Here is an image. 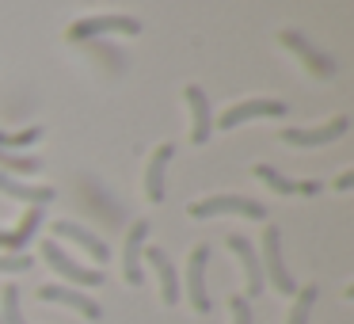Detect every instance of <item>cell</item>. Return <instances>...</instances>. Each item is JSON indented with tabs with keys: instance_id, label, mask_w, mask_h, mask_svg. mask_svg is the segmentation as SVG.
<instances>
[{
	"instance_id": "cell-2",
	"label": "cell",
	"mask_w": 354,
	"mask_h": 324,
	"mask_svg": "<svg viewBox=\"0 0 354 324\" xmlns=\"http://www.w3.org/2000/svg\"><path fill=\"white\" fill-rule=\"evenodd\" d=\"M263 278H270V286H274L278 294H297V286H293V275L286 271V260H282V233L274 229V225H267L263 229Z\"/></svg>"
},
{
	"instance_id": "cell-3",
	"label": "cell",
	"mask_w": 354,
	"mask_h": 324,
	"mask_svg": "<svg viewBox=\"0 0 354 324\" xmlns=\"http://www.w3.org/2000/svg\"><path fill=\"white\" fill-rule=\"evenodd\" d=\"M65 35L73 42L95 39V35H141V19H133V16H88V19H73Z\"/></svg>"
},
{
	"instance_id": "cell-6",
	"label": "cell",
	"mask_w": 354,
	"mask_h": 324,
	"mask_svg": "<svg viewBox=\"0 0 354 324\" xmlns=\"http://www.w3.org/2000/svg\"><path fill=\"white\" fill-rule=\"evenodd\" d=\"M346 126H351V118H346V115L331 118V123H324V126H313V130H301V126H286V130H282V141H286V145H297V149L331 145V141H339V138L346 134Z\"/></svg>"
},
{
	"instance_id": "cell-1",
	"label": "cell",
	"mask_w": 354,
	"mask_h": 324,
	"mask_svg": "<svg viewBox=\"0 0 354 324\" xmlns=\"http://www.w3.org/2000/svg\"><path fill=\"white\" fill-rule=\"evenodd\" d=\"M187 214L198 217V222L202 217H217V214H240V217H252V222H263L267 206L248 199V195H209V199H194L187 206Z\"/></svg>"
},
{
	"instance_id": "cell-22",
	"label": "cell",
	"mask_w": 354,
	"mask_h": 324,
	"mask_svg": "<svg viewBox=\"0 0 354 324\" xmlns=\"http://www.w3.org/2000/svg\"><path fill=\"white\" fill-rule=\"evenodd\" d=\"M42 138V126H31V130H19V134H0V153L4 149H27Z\"/></svg>"
},
{
	"instance_id": "cell-20",
	"label": "cell",
	"mask_w": 354,
	"mask_h": 324,
	"mask_svg": "<svg viewBox=\"0 0 354 324\" xmlns=\"http://www.w3.org/2000/svg\"><path fill=\"white\" fill-rule=\"evenodd\" d=\"M0 313H4V324H27L24 309H19V286H4V294H0Z\"/></svg>"
},
{
	"instance_id": "cell-4",
	"label": "cell",
	"mask_w": 354,
	"mask_h": 324,
	"mask_svg": "<svg viewBox=\"0 0 354 324\" xmlns=\"http://www.w3.org/2000/svg\"><path fill=\"white\" fill-rule=\"evenodd\" d=\"M278 42H282L286 50H293V54L305 62V69L313 73V77H335V57L331 54H324L320 46H313V42L305 39V31H282L278 35Z\"/></svg>"
},
{
	"instance_id": "cell-21",
	"label": "cell",
	"mask_w": 354,
	"mask_h": 324,
	"mask_svg": "<svg viewBox=\"0 0 354 324\" xmlns=\"http://www.w3.org/2000/svg\"><path fill=\"white\" fill-rule=\"evenodd\" d=\"M0 168L19 172V176H35V172H42V161H39V156H16V153H0Z\"/></svg>"
},
{
	"instance_id": "cell-9",
	"label": "cell",
	"mask_w": 354,
	"mask_h": 324,
	"mask_svg": "<svg viewBox=\"0 0 354 324\" xmlns=\"http://www.w3.org/2000/svg\"><path fill=\"white\" fill-rule=\"evenodd\" d=\"M229 252L236 255L240 263H244V275H248V294L244 298H259L263 294V263H259V252H255V244L248 237H240V233H232L229 237Z\"/></svg>"
},
{
	"instance_id": "cell-18",
	"label": "cell",
	"mask_w": 354,
	"mask_h": 324,
	"mask_svg": "<svg viewBox=\"0 0 354 324\" xmlns=\"http://www.w3.org/2000/svg\"><path fill=\"white\" fill-rule=\"evenodd\" d=\"M252 172H255V176H259V179H263V183H267L274 195H297V191H301V183H293V179L278 176V172L270 168V164H255Z\"/></svg>"
},
{
	"instance_id": "cell-11",
	"label": "cell",
	"mask_w": 354,
	"mask_h": 324,
	"mask_svg": "<svg viewBox=\"0 0 354 324\" xmlns=\"http://www.w3.org/2000/svg\"><path fill=\"white\" fill-rule=\"evenodd\" d=\"M39 298H42V301H57V305H69V309H77L80 316H88V321H100V316H103L100 301H92L88 294L73 290V286H57V282H50V286H39Z\"/></svg>"
},
{
	"instance_id": "cell-13",
	"label": "cell",
	"mask_w": 354,
	"mask_h": 324,
	"mask_svg": "<svg viewBox=\"0 0 354 324\" xmlns=\"http://www.w3.org/2000/svg\"><path fill=\"white\" fill-rule=\"evenodd\" d=\"M145 237H149V222L141 217V222L130 225L126 252H122V271H126V282H130V286H141V282H145V275H141V244H145Z\"/></svg>"
},
{
	"instance_id": "cell-8",
	"label": "cell",
	"mask_w": 354,
	"mask_h": 324,
	"mask_svg": "<svg viewBox=\"0 0 354 324\" xmlns=\"http://www.w3.org/2000/svg\"><path fill=\"white\" fill-rule=\"evenodd\" d=\"M171 153H176V145L164 141V145H156L153 156H149V164H145V195H149V202H164V199H168V164H171Z\"/></svg>"
},
{
	"instance_id": "cell-25",
	"label": "cell",
	"mask_w": 354,
	"mask_h": 324,
	"mask_svg": "<svg viewBox=\"0 0 354 324\" xmlns=\"http://www.w3.org/2000/svg\"><path fill=\"white\" fill-rule=\"evenodd\" d=\"M351 183H354V176H351V172H343V176H339V183H335V187H339V191H346V187H351Z\"/></svg>"
},
{
	"instance_id": "cell-23",
	"label": "cell",
	"mask_w": 354,
	"mask_h": 324,
	"mask_svg": "<svg viewBox=\"0 0 354 324\" xmlns=\"http://www.w3.org/2000/svg\"><path fill=\"white\" fill-rule=\"evenodd\" d=\"M229 313H232V324H255L252 321V301L244 294H232L229 298Z\"/></svg>"
},
{
	"instance_id": "cell-19",
	"label": "cell",
	"mask_w": 354,
	"mask_h": 324,
	"mask_svg": "<svg viewBox=\"0 0 354 324\" xmlns=\"http://www.w3.org/2000/svg\"><path fill=\"white\" fill-rule=\"evenodd\" d=\"M316 286H305V290H297V298H293V309H290V324H308V313H313L316 305Z\"/></svg>"
},
{
	"instance_id": "cell-7",
	"label": "cell",
	"mask_w": 354,
	"mask_h": 324,
	"mask_svg": "<svg viewBox=\"0 0 354 324\" xmlns=\"http://www.w3.org/2000/svg\"><path fill=\"white\" fill-rule=\"evenodd\" d=\"M286 103L282 100H244L236 103V107H229L221 118H217V126L221 130H232V126H244L252 123V118H286Z\"/></svg>"
},
{
	"instance_id": "cell-17",
	"label": "cell",
	"mask_w": 354,
	"mask_h": 324,
	"mask_svg": "<svg viewBox=\"0 0 354 324\" xmlns=\"http://www.w3.org/2000/svg\"><path fill=\"white\" fill-rule=\"evenodd\" d=\"M39 225H42V206H31L16 229L0 233V248H8V252H24V248L31 244V237H35V229H39Z\"/></svg>"
},
{
	"instance_id": "cell-5",
	"label": "cell",
	"mask_w": 354,
	"mask_h": 324,
	"mask_svg": "<svg viewBox=\"0 0 354 324\" xmlns=\"http://www.w3.org/2000/svg\"><path fill=\"white\" fill-rule=\"evenodd\" d=\"M42 260H46L62 278H69V282H77V286H103V271L80 267V263L73 260L62 244H54V240H42Z\"/></svg>"
},
{
	"instance_id": "cell-14",
	"label": "cell",
	"mask_w": 354,
	"mask_h": 324,
	"mask_svg": "<svg viewBox=\"0 0 354 324\" xmlns=\"http://www.w3.org/2000/svg\"><path fill=\"white\" fill-rule=\"evenodd\" d=\"M187 103H191V115H194V126H191V141L194 145H206L209 141V130H214V115H209V100L198 84H187Z\"/></svg>"
},
{
	"instance_id": "cell-12",
	"label": "cell",
	"mask_w": 354,
	"mask_h": 324,
	"mask_svg": "<svg viewBox=\"0 0 354 324\" xmlns=\"http://www.w3.org/2000/svg\"><path fill=\"white\" fill-rule=\"evenodd\" d=\"M54 237H62V240H73V244H80L88 255H92L95 263H107L111 260V248L103 244L100 237H95L92 229H84V225H77V222H54Z\"/></svg>"
},
{
	"instance_id": "cell-15",
	"label": "cell",
	"mask_w": 354,
	"mask_h": 324,
	"mask_svg": "<svg viewBox=\"0 0 354 324\" xmlns=\"http://www.w3.org/2000/svg\"><path fill=\"white\" fill-rule=\"evenodd\" d=\"M149 263H153V271L160 275V298L164 305H176L179 301V275H176V263H171V255L164 252V248H149Z\"/></svg>"
},
{
	"instance_id": "cell-24",
	"label": "cell",
	"mask_w": 354,
	"mask_h": 324,
	"mask_svg": "<svg viewBox=\"0 0 354 324\" xmlns=\"http://www.w3.org/2000/svg\"><path fill=\"white\" fill-rule=\"evenodd\" d=\"M0 271H4V275H19V271H31V255H24V252L0 255Z\"/></svg>"
},
{
	"instance_id": "cell-16",
	"label": "cell",
	"mask_w": 354,
	"mask_h": 324,
	"mask_svg": "<svg viewBox=\"0 0 354 324\" xmlns=\"http://www.w3.org/2000/svg\"><path fill=\"white\" fill-rule=\"evenodd\" d=\"M0 191L4 195H12V199H19V202H31V206H46V202H54V187H31V183H19L16 176H8V172H0Z\"/></svg>"
},
{
	"instance_id": "cell-10",
	"label": "cell",
	"mask_w": 354,
	"mask_h": 324,
	"mask_svg": "<svg viewBox=\"0 0 354 324\" xmlns=\"http://www.w3.org/2000/svg\"><path fill=\"white\" fill-rule=\"evenodd\" d=\"M206 263H209V248L198 244L191 252V263H187V294H191V305L198 313H209V294H206Z\"/></svg>"
}]
</instances>
